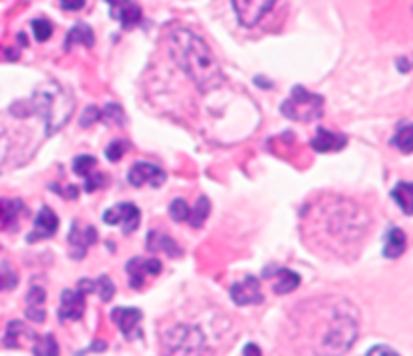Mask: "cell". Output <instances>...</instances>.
<instances>
[{
    "mask_svg": "<svg viewBox=\"0 0 413 356\" xmlns=\"http://www.w3.org/2000/svg\"><path fill=\"white\" fill-rule=\"evenodd\" d=\"M359 334V312L347 298L321 296L294 306L289 341L296 356H343Z\"/></svg>",
    "mask_w": 413,
    "mask_h": 356,
    "instance_id": "obj_1",
    "label": "cell"
},
{
    "mask_svg": "<svg viewBox=\"0 0 413 356\" xmlns=\"http://www.w3.org/2000/svg\"><path fill=\"white\" fill-rule=\"evenodd\" d=\"M303 239L322 258H355L371 228L367 209L345 195H319L301 213Z\"/></svg>",
    "mask_w": 413,
    "mask_h": 356,
    "instance_id": "obj_2",
    "label": "cell"
},
{
    "mask_svg": "<svg viewBox=\"0 0 413 356\" xmlns=\"http://www.w3.org/2000/svg\"><path fill=\"white\" fill-rule=\"evenodd\" d=\"M166 41L173 62L194 81L199 91L210 93L224 83V74L214 53L198 34L188 29H173L168 32Z\"/></svg>",
    "mask_w": 413,
    "mask_h": 356,
    "instance_id": "obj_3",
    "label": "cell"
},
{
    "mask_svg": "<svg viewBox=\"0 0 413 356\" xmlns=\"http://www.w3.org/2000/svg\"><path fill=\"white\" fill-rule=\"evenodd\" d=\"M29 109L41 115L45 121L46 135L51 137L67 125L75 109V99L71 91L65 89L59 83H45L32 93Z\"/></svg>",
    "mask_w": 413,
    "mask_h": 356,
    "instance_id": "obj_4",
    "label": "cell"
},
{
    "mask_svg": "<svg viewBox=\"0 0 413 356\" xmlns=\"http://www.w3.org/2000/svg\"><path fill=\"white\" fill-rule=\"evenodd\" d=\"M162 355L164 356H204L206 336L194 324H173L162 330Z\"/></svg>",
    "mask_w": 413,
    "mask_h": 356,
    "instance_id": "obj_5",
    "label": "cell"
},
{
    "mask_svg": "<svg viewBox=\"0 0 413 356\" xmlns=\"http://www.w3.org/2000/svg\"><path fill=\"white\" fill-rule=\"evenodd\" d=\"M322 101L321 95L317 93H310L306 91L305 87L296 85L292 89L291 97L282 103L280 111L284 117L292 119V121H303V123H308L313 119H319L322 115Z\"/></svg>",
    "mask_w": 413,
    "mask_h": 356,
    "instance_id": "obj_6",
    "label": "cell"
},
{
    "mask_svg": "<svg viewBox=\"0 0 413 356\" xmlns=\"http://www.w3.org/2000/svg\"><path fill=\"white\" fill-rule=\"evenodd\" d=\"M275 2L276 0H232L236 16L244 27L258 25L264 15L275 6Z\"/></svg>",
    "mask_w": 413,
    "mask_h": 356,
    "instance_id": "obj_7",
    "label": "cell"
},
{
    "mask_svg": "<svg viewBox=\"0 0 413 356\" xmlns=\"http://www.w3.org/2000/svg\"><path fill=\"white\" fill-rule=\"evenodd\" d=\"M103 222L109 225H119L123 228L125 234H131L138 230L139 222H141V213L133 204H117L113 208H109L103 213Z\"/></svg>",
    "mask_w": 413,
    "mask_h": 356,
    "instance_id": "obj_8",
    "label": "cell"
},
{
    "mask_svg": "<svg viewBox=\"0 0 413 356\" xmlns=\"http://www.w3.org/2000/svg\"><path fill=\"white\" fill-rule=\"evenodd\" d=\"M162 272V262L155 258H133L127 264L129 274V286L133 290H141L145 286L148 278H155Z\"/></svg>",
    "mask_w": 413,
    "mask_h": 356,
    "instance_id": "obj_9",
    "label": "cell"
},
{
    "mask_svg": "<svg viewBox=\"0 0 413 356\" xmlns=\"http://www.w3.org/2000/svg\"><path fill=\"white\" fill-rule=\"evenodd\" d=\"M97 230L93 225H85V223L75 222L71 232H69V246H71V258L75 260H83L89 248L97 242Z\"/></svg>",
    "mask_w": 413,
    "mask_h": 356,
    "instance_id": "obj_10",
    "label": "cell"
},
{
    "mask_svg": "<svg viewBox=\"0 0 413 356\" xmlns=\"http://www.w3.org/2000/svg\"><path fill=\"white\" fill-rule=\"evenodd\" d=\"M73 171L85 179V192H97L107 183V178L97 169V159L91 155H79L73 161Z\"/></svg>",
    "mask_w": 413,
    "mask_h": 356,
    "instance_id": "obj_11",
    "label": "cell"
},
{
    "mask_svg": "<svg viewBox=\"0 0 413 356\" xmlns=\"http://www.w3.org/2000/svg\"><path fill=\"white\" fill-rule=\"evenodd\" d=\"M127 179L133 187H141V185L159 187L166 181V171L157 165L148 164V161H138V164L131 165Z\"/></svg>",
    "mask_w": 413,
    "mask_h": 356,
    "instance_id": "obj_12",
    "label": "cell"
},
{
    "mask_svg": "<svg viewBox=\"0 0 413 356\" xmlns=\"http://www.w3.org/2000/svg\"><path fill=\"white\" fill-rule=\"evenodd\" d=\"M232 300L238 306H250V304H261L264 296H262L261 282L254 276H246L244 280L236 282L232 286Z\"/></svg>",
    "mask_w": 413,
    "mask_h": 356,
    "instance_id": "obj_13",
    "label": "cell"
},
{
    "mask_svg": "<svg viewBox=\"0 0 413 356\" xmlns=\"http://www.w3.org/2000/svg\"><path fill=\"white\" fill-rule=\"evenodd\" d=\"M105 2L109 4L111 18H115L125 29L136 27L141 20V8L133 0H105Z\"/></svg>",
    "mask_w": 413,
    "mask_h": 356,
    "instance_id": "obj_14",
    "label": "cell"
},
{
    "mask_svg": "<svg viewBox=\"0 0 413 356\" xmlns=\"http://www.w3.org/2000/svg\"><path fill=\"white\" fill-rule=\"evenodd\" d=\"M111 318L119 327L127 341H133V338L141 336V332H139V322L143 318L141 310L138 308H115L111 312Z\"/></svg>",
    "mask_w": 413,
    "mask_h": 356,
    "instance_id": "obj_15",
    "label": "cell"
},
{
    "mask_svg": "<svg viewBox=\"0 0 413 356\" xmlns=\"http://www.w3.org/2000/svg\"><path fill=\"white\" fill-rule=\"evenodd\" d=\"M85 312V292L77 290H65L61 294V304H59V318L65 320H79Z\"/></svg>",
    "mask_w": 413,
    "mask_h": 356,
    "instance_id": "obj_16",
    "label": "cell"
},
{
    "mask_svg": "<svg viewBox=\"0 0 413 356\" xmlns=\"http://www.w3.org/2000/svg\"><path fill=\"white\" fill-rule=\"evenodd\" d=\"M39 338L37 336V332L29 328L27 324H22V322H11L6 330H4V336H2V344L6 346V348H22V346H27L29 342H34Z\"/></svg>",
    "mask_w": 413,
    "mask_h": 356,
    "instance_id": "obj_17",
    "label": "cell"
},
{
    "mask_svg": "<svg viewBox=\"0 0 413 356\" xmlns=\"http://www.w3.org/2000/svg\"><path fill=\"white\" fill-rule=\"evenodd\" d=\"M57 228H59L57 213L51 208H43L37 213V218H34V230H32V234L29 236V242L53 237L55 232H57Z\"/></svg>",
    "mask_w": 413,
    "mask_h": 356,
    "instance_id": "obj_18",
    "label": "cell"
},
{
    "mask_svg": "<svg viewBox=\"0 0 413 356\" xmlns=\"http://www.w3.org/2000/svg\"><path fill=\"white\" fill-rule=\"evenodd\" d=\"M347 145V137L343 133H335L329 129H319L317 135L310 141V147L319 153H329V151H341Z\"/></svg>",
    "mask_w": 413,
    "mask_h": 356,
    "instance_id": "obj_19",
    "label": "cell"
},
{
    "mask_svg": "<svg viewBox=\"0 0 413 356\" xmlns=\"http://www.w3.org/2000/svg\"><path fill=\"white\" fill-rule=\"evenodd\" d=\"M148 248H150V252H164L169 258H180L184 253V250L178 246L176 239H171V237L162 234V232H157V230L150 232V236H148Z\"/></svg>",
    "mask_w": 413,
    "mask_h": 356,
    "instance_id": "obj_20",
    "label": "cell"
},
{
    "mask_svg": "<svg viewBox=\"0 0 413 356\" xmlns=\"http://www.w3.org/2000/svg\"><path fill=\"white\" fill-rule=\"evenodd\" d=\"M25 209L22 199H8V197H0V223L4 230H13L15 232L18 225V218Z\"/></svg>",
    "mask_w": 413,
    "mask_h": 356,
    "instance_id": "obj_21",
    "label": "cell"
},
{
    "mask_svg": "<svg viewBox=\"0 0 413 356\" xmlns=\"http://www.w3.org/2000/svg\"><path fill=\"white\" fill-rule=\"evenodd\" d=\"M45 290L41 286H32L27 294V318L32 322L45 320Z\"/></svg>",
    "mask_w": 413,
    "mask_h": 356,
    "instance_id": "obj_22",
    "label": "cell"
},
{
    "mask_svg": "<svg viewBox=\"0 0 413 356\" xmlns=\"http://www.w3.org/2000/svg\"><path fill=\"white\" fill-rule=\"evenodd\" d=\"M301 284V276L289 268H278L273 274V290L275 294H289L294 292Z\"/></svg>",
    "mask_w": 413,
    "mask_h": 356,
    "instance_id": "obj_23",
    "label": "cell"
},
{
    "mask_svg": "<svg viewBox=\"0 0 413 356\" xmlns=\"http://www.w3.org/2000/svg\"><path fill=\"white\" fill-rule=\"evenodd\" d=\"M405 246H407V237L403 234V230L399 228H391L385 236V246H383V256L385 258H391L395 260L401 253L405 252Z\"/></svg>",
    "mask_w": 413,
    "mask_h": 356,
    "instance_id": "obj_24",
    "label": "cell"
},
{
    "mask_svg": "<svg viewBox=\"0 0 413 356\" xmlns=\"http://www.w3.org/2000/svg\"><path fill=\"white\" fill-rule=\"evenodd\" d=\"M93 43H95V39H93L91 27H89V25H85V22H79V25H75L73 29L69 30L65 48L69 51L73 45H85L87 48H91Z\"/></svg>",
    "mask_w": 413,
    "mask_h": 356,
    "instance_id": "obj_25",
    "label": "cell"
},
{
    "mask_svg": "<svg viewBox=\"0 0 413 356\" xmlns=\"http://www.w3.org/2000/svg\"><path fill=\"white\" fill-rule=\"evenodd\" d=\"M393 199L399 204V208L403 209L405 216H412L413 208V187L412 183L407 181H401L398 183V187L393 190Z\"/></svg>",
    "mask_w": 413,
    "mask_h": 356,
    "instance_id": "obj_26",
    "label": "cell"
},
{
    "mask_svg": "<svg viewBox=\"0 0 413 356\" xmlns=\"http://www.w3.org/2000/svg\"><path fill=\"white\" fill-rule=\"evenodd\" d=\"M208 213H210V199H208L206 195H202L198 199V204H196L194 208H190L188 223H190L192 228H202L204 222H206V218H208Z\"/></svg>",
    "mask_w": 413,
    "mask_h": 356,
    "instance_id": "obj_27",
    "label": "cell"
},
{
    "mask_svg": "<svg viewBox=\"0 0 413 356\" xmlns=\"http://www.w3.org/2000/svg\"><path fill=\"white\" fill-rule=\"evenodd\" d=\"M34 356H59V342L55 341L53 334H45L43 338H37L32 346Z\"/></svg>",
    "mask_w": 413,
    "mask_h": 356,
    "instance_id": "obj_28",
    "label": "cell"
},
{
    "mask_svg": "<svg viewBox=\"0 0 413 356\" xmlns=\"http://www.w3.org/2000/svg\"><path fill=\"white\" fill-rule=\"evenodd\" d=\"M32 32L37 37V41H46L53 34V22L48 18H34L32 20Z\"/></svg>",
    "mask_w": 413,
    "mask_h": 356,
    "instance_id": "obj_29",
    "label": "cell"
},
{
    "mask_svg": "<svg viewBox=\"0 0 413 356\" xmlns=\"http://www.w3.org/2000/svg\"><path fill=\"white\" fill-rule=\"evenodd\" d=\"M412 139H413V127L405 125L403 129H399L398 137H395V145L401 149L403 153H412Z\"/></svg>",
    "mask_w": 413,
    "mask_h": 356,
    "instance_id": "obj_30",
    "label": "cell"
},
{
    "mask_svg": "<svg viewBox=\"0 0 413 356\" xmlns=\"http://www.w3.org/2000/svg\"><path fill=\"white\" fill-rule=\"evenodd\" d=\"M169 213L176 222H188V216H190V206L185 204L182 197H178L176 202H171L169 206Z\"/></svg>",
    "mask_w": 413,
    "mask_h": 356,
    "instance_id": "obj_31",
    "label": "cell"
},
{
    "mask_svg": "<svg viewBox=\"0 0 413 356\" xmlns=\"http://www.w3.org/2000/svg\"><path fill=\"white\" fill-rule=\"evenodd\" d=\"M101 117L105 119V121H109V123H113V125H123V121H125L123 109L115 103H109L107 107L101 111Z\"/></svg>",
    "mask_w": 413,
    "mask_h": 356,
    "instance_id": "obj_32",
    "label": "cell"
},
{
    "mask_svg": "<svg viewBox=\"0 0 413 356\" xmlns=\"http://www.w3.org/2000/svg\"><path fill=\"white\" fill-rule=\"evenodd\" d=\"M95 290H99V296L103 302H109L113 298V292H115V286L109 280V276H101L97 282H95Z\"/></svg>",
    "mask_w": 413,
    "mask_h": 356,
    "instance_id": "obj_33",
    "label": "cell"
},
{
    "mask_svg": "<svg viewBox=\"0 0 413 356\" xmlns=\"http://www.w3.org/2000/svg\"><path fill=\"white\" fill-rule=\"evenodd\" d=\"M125 151H127V143L122 141V139H117V141H113V143L105 149V155H107L109 161H119L123 155H125Z\"/></svg>",
    "mask_w": 413,
    "mask_h": 356,
    "instance_id": "obj_34",
    "label": "cell"
},
{
    "mask_svg": "<svg viewBox=\"0 0 413 356\" xmlns=\"http://www.w3.org/2000/svg\"><path fill=\"white\" fill-rule=\"evenodd\" d=\"M16 284H18V278H16L15 272L8 266L0 268V290H11Z\"/></svg>",
    "mask_w": 413,
    "mask_h": 356,
    "instance_id": "obj_35",
    "label": "cell"
},
{
    "mask_svg": "<svg viewBox=\"0 0 413 356\" xmlns=\"http://www.w3.org/2000/svg\"><path fill=\"white\" fill-rule=\"evenodd\" d=\"M99 119H101V111L97 107H87L85 113H83V117H81V125L83 127H89V125H93Z\"/></svg>",
    "mask_w": 413,
    "mask_h": 356,
    "instance_id": "obj_36",
    "label": "cell"
},
{
    "mask_svg": "<svg viewBox=\"0 0 413 356\" xmlns=\"http://www.w3.org/2000/svg\"><path fill=\"white\" fill-rule=\"evenodd\" d=\"M59 4H61L63 11L75 13V11H81L85 6V0H59Z\"/></svg>",
    "mask_w": 413,
    "mask_h": 356,
    "instance_id": "obj_37",
    "label": "cell"
},
{
    "mask_svg": "<svg viewBox=\"0 0 413 356\" xmlns=\"http://www.w3.org/2000/svg\"><path fill=\"white\" fill-rule=\"evenodd\" d=\"M367 356H399V355L393 350V348H389V346L381 344V346H373V348L367 352Z\"/></svg>",
    "mask_w": 413,
    "mask_h": 356,
    "instance_id": "obj_38",
    "label": "cell"
},
{
    "mask_svg": "<svg viewBox=\"0 0 413 356\" xmlns=\"http://www.w3.org/2000/svg\"><path fill=\"white\" fill-rule=\"evenodd\" d=\"M244 356H262V352L256 344H248L244 348Z\"/></svg>",
    "mask_w": 413,
    "mask_h": 356,
    "instance_id": "obj_39",
    "label": "cell"
}]
</instances>
